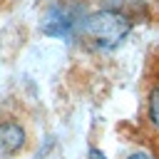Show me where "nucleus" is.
Returning a JSON list of instances; mask_svg holds the SVG:
<instances>
[{
	"label": "nucleus",
	"instance_id": "f257e3e1",
	"mask_svg": "<svg viewBox=\"0 0 159 159\" xmlns=\"http://www.w3.org/2000/svg\"><path fill=\"white\" fill-rule=\"evenodd\" d=\"M84 32L89 35V40H94V45L109 50L114 45H119L127 32H129V20L122 12L114 10H99L94 15H89L84 20Z\"/></svg>",
	"mask_w": 159,
	"mask_h": 159
},
{
	"label": "nucleus",
	"instance_id": "f03ea898",
	"mask_svg": "<svg viewBox=\"0 0 159 159\" xmlns=\"http://www.w3.org/2000/svg\"><path fill=\"white\" fill-rule=\"evenodd\" d=\"M25 144V132L20 124L15 122H5L0 124V157H12L15 152H20Z\"/></svg>",
	"mask_w": 159,
	"mask_h": 159
},
{
	"label": "nucleus",
	"instance_id": "7ed1b4c3",
	"mask_svg": "<svg viewBox=\"0 0 159 159\" xmlns=\"http://www.w3.org/2000/svg\"><path fill=\"white\" fill-rule=\"evenodd\" d=\"M149 119H152V124L159 129V84L154 87V92H152V97H149Z\"/></svg>",
	"mask_w": 159,
	"mask_h": 159
},
{
	"label": "nucleus",
	"instance_id": "20e7f679",
	"mask_svg": "<svg viewBox=\"0 0 159 159\" xmlns=\"http://www.w3.org/2000/svg\"><path fill=\"white\" fill-rule=\"evenodd\" d=\"M89 159H107L102 152H97V149H89Z\"/></svg>",
	"mask_w": 159,
	"mask_h": 159
},
{
	"label": "nucleus",
	"instance_id": "39448f33",
	"mask_svg": "<svg viewBox=\"0 0 159 159\" xmlns=\"http://www.w3.org/2000/svg\"><path fill=\"white\" fill-rule=\"evenodd\" d=\"M129 159H147V157H144V154H132Z\"/></svg>",
	"mask_w": 159,
	"mask_h": 159
}]
</instances>
